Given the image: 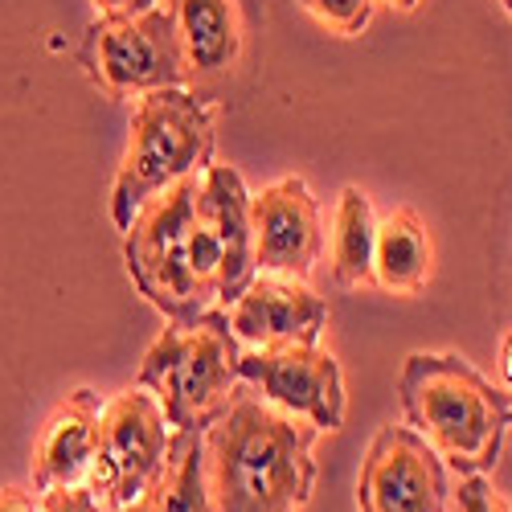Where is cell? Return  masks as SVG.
Masks as SVG:
<instances>
[{"label":"cell","instance_id":"cell-1","mask_svg":"<svg viewBox=\"0 0 512 512\" xmlns=\"http://www.w3.org/2000/svg\"><path fill=\"white\" fill-rule=\"evenodd\" d=\"M312 422L238 394L205 426L213 512H304L316 488Z\"/></svg>","mask_w":512,"mask_h":512},{"label":"cell","instance_id":"cell-2","mask_svg":"<svg viewBox=\"0 0 512 512\" xmlns=\"http://www.w3.org/2000/svg\"><path fill=\"white\" fill-rule=\"evenodd\" d=\"M201 173L148 197L123 230V263L136 291L168 324H201L218 308L222 246L197 201Z\"/></svg>","mask_w":512,"mask_h":512},{"label":"cell","instance_id":"cell-3","mask_svg":"<svg viewBox=\"0 0 512 512\" xmlns=\"http://www.w3.org/2000/svg\"><path fill=\"white\" fill-rule=\"evenodd\" d=\"M402 414L455 472H488L500 459L512 402L459 353H410L398 373Z\"/></svg>","mask_w":512,"mask_h":512},{"label":"cell","instance_id":"cell-4","mask_svg":"<svg viewBox=\"0 0 512 512\" xmlns=\"http://www.w3.org/2000/svg\"><path fill=\"white\" fill-rule=\"evenodd\" d=\"M127 152L111 185V222L127 230L136 209L193 173L213 164L218 119L193 87H164L136 99L127 123Z\"/></svg>","mask_w":512,"mask_h":512},{"label":"cell","instance_id":"cell-5","mask_svg":"<svg viewBox=\"0 0 512 512\" xmlns=\"http://www.w3.org/2000/svg\"><path fill=\"white\" fill-rule=\"evenodd\" d=\"M238 357L226 312L213 308L201 324L164 328L140 361L136 386H144L173 431H205L238 398Z\"/></svg>","mask_w":512,"mask_h":512},{"label":"cell","instance_id":"cell-6","mask_svg":"<svg viewBox=\"0 0 512 512\" xmlns=\"http://www.w3.org/2000/svg\"><path fill=\"white\" fill-rule=\"evenodd\" d=\"M82 62H87L95 87L111 99H140L164 87H189L173 5H156L136 17H99L87 29Z\"/></svg>","mask_w":512,"mask_h":512},{"label":"cell","instance_id":"cell-7","mask_svg":"<svg viewBox=\"0 0 512 512\" xmlns=\"http://www.w3.org/2000/svg\"><path fill=\"white\" fill-rule=\"evenodd\" d=\"M168 447H173V426H168L160 402L144 386H132L103 406L95 459L82 484L103 504L123 508L140 500L160 480Z\"/></svg>","mask_w":512,"mask_h":512},{"label":"cell","instance_id":"cell-8","mask_svg":"<svg viewBox=\"0 0 512 512\" xmlns=\"http://www.w3.org/2000/svg\"><path fill=\"white\" fill-rule=\"evenodd\" d=\"M447 504H451V480H447L443 455L414 426H381L357 476V508L361 512H447Z\"/></svg>","mask_w":512,"mask_h":512},{"label":"cell","instance_id":"cell-9","mask_svg":"<svg viewBox=\"0 0 512 512\" xmlns=\"http://www.w3.org/2000/svg\"><path fill=\"white\" fill-rule=\"evenodd\" d=\"M238 377L259 390L271 406L312 422L316 431H340L345 426V373L320 345L242 349Z\"/></svg>","mask_w":512,"mask_h":512},{"label":"cell","instance_id":"cell-10","mask_svg":"<svg viewBox=\"0 0 512 512\" xmlns=\"http://www.w3.org/2000/svg\"><path fill=\"white\" fill-rule=\"evenodd\" d=\"M226 324L242 349H283L316 345L324 336L332 308L308 279L259 271L234 304L222 308Z\"/></svg>","mask_w":512,"mask_h":512},{"label":"cell","instance_id":"cell-11","mask_svg":"<svg viewBox=\"0 0 512 512\" xmlns=\"http://www.w3.org/2000/svg\"><path fill=\"white\" fill-rule=\"evenodd\" d=\"M250 234L254 267L267 275L308 279L324 254L320 205L304 177H279L250 197Z\"/></svg>","mask_w":512,"mask_h":512},{"label":"cell","instance_id":"cell-12","mask_svg":"<svg viewBox=\"0 0 512 512\" xmlns=\"http://www.w3.org/2000/svg\"><path fill=\"white\" fill-rule=\"evenodd\" d=\"M173 21L185 54L189 87L226 78L246 50V0H173Z\"/></svg>","mask_w":512,"mask_h":512},{"label":"cell","instance_id":"cell-13","mask_svg":"<svg viewBox=\"0 0 512 512\" xmlns=\"http://www.w3.org/2000/svg\"><path fill=\"white\" fill-rule=\"evenodd\" d=\"M99 414L103 406L95 390H74L66 402L50 410L33 443V492L70 488L87 480L99 439Z\"/></svg>","mask_w":512,"mask_h":512},{"label":"cell","instance_id":"cell-14","mask_svg":"<svg viewBox=\"0 0 512 512\" xmlns=\"http://www.w3.org/2000/svg\"><path fill=\"white\" fill-rule=\"evenodd\" d=\"M197 201L205 209V218L213 222V234H218V246H222L218 304L226 308L259 275V267H254V234H250V193L238 177V168L209 164L201 173Z\"/></svg>","mask_w":512,"mask_h":512},{"label":"cell","instance_id":"cell-15","mask_svg":"<svg viewBox=\"0 0 512 512\" xmlns=\"http://www.w3.org/2000/svg\"><path fill=\"white\" fill-rule=\"evenodd\" d=\"M435 275V238L414 209H394L377 222L373 287L390 295H418Z\"/></svg>","mask_w":512,"mask_h":512},{"label":"cell","instance_id":"cell-16","mask_svg":"<svg viewBox=\"0 0 512 512\" xmlns=\"http://www.w3.org/2000/svg\"><path fill=\"white\" fill-rule=\"evenodd\" d=\"M377 213L361 185H345L332 213V275L340 287H373Z\"/></svg>","mask_w":512,"mask_h":512},{"label":"cell","instance_id":"cell-17","mask_svg":"<svg viewBox=\"0 0 512 512\" xmlns=\"http://www.w3.org/2000/svg\"><path fill=\"white\" fill-rule=\"evenodd\" d=\"M164 512H213L209 467H205V431H173L168 463L152 484Z\"/></svg>","mask_w":512,"mask_h":512},{"label":"cell","instance_id":"cell-18","mask_svg":"<svg viewBox=\"0 0 512 512\" xmlns=\"http://www.w3.org/2000/svg\"><path fill=\"white\" fill-rule=\"evenodd\" d=\"M377 0H300V9L336 37H357L373 21Z\"/></svg>","mask_w":512,"mask_h":512},{"label":"cell","instance_id":"cell-19","mask_svg":"<svg viewBox=\"0 0 512 512\" xmlns=\"http://www.w3.org/2000/svg\"><path fill=\"white\" fill-rule=\"evenodd\" d=\"M451 492L459 500V512H512V504L496 492V484L484 472H463Z\"/></svg>","mask_w":512,"mask_h":512},{"label":"cell","instance_id":"cell-20","mask_svg":"<svg viewBox=\"0 0 512 512\" xmlns=\"http://www.w3.org/2000/svg\"><path fill=\"white\" fill-rule=\"evenodd\" d=\"M41 512H103V500L87 484H70L41 492Z\"/></svg>","mask_w":512,"mask_h":512},{"label":"cell","instance_id":"cell-21","mask_svg":"<svg viewBox=\"0 0 512 512\" xmlns=\"http://www.w3.org/2000/svg\"><path fill=\"white\" fill-rule=\"evenodd\" d=\"M99 17H136V13H148L164 0H91Z\"/></svg>","mask_w":512,"mask_h":512},{"label":"cell","instance_id":"cell-22","mask_svg":"<svg viewBox=\"0 0 512 512\" xmlns=\"http://www.w3.org/2000/svg\"><path fill=\"white\" fill-rule=\"evenodd\" d=\"M0 512H41V496H33L29 488L5 484L0 488Z\"/></svg>","mask_w":512,"mask_h":512},{"label":"cell","instance_id":"cell-23","mask_svg":"<svg viewBox=\"0 0 512 512\" xmlns=\"http://www.w3.org/2000/svg\"><path fill=\"white\" fill-rule=\"evenodd\" d=\"M496 369H500V381L504 390L512 394V328L500 336V353H496Z\"/></svg>","mask_w":512,"mask_h":512},{"label":"cell","instance_id":"cell-24","mask_svg":"<svg viewBox=\"0 0 512 512\" xmlns=\"http://www.w3.org/2000/svg\"><path fill=\"white\" fill-rule=\"evenodd\" d=\"M115 512H164V508H160V500H156V492L148 488V492H144L140 500H132V504H123V508H115Z\"/></svg>","mask_w":512,"mask_h":512},{"label":"cell","instance_id":"cell-25","mask_svg":"<svg viewBox=\"0 0 512 512\" xmlns=\"http://www.w3.org/2000/svg\"><path fill=\"white\" fill-rule=\"evenodd\" d=\"M394 9H402V13H410V9H418V0H390Z\"/></svg>","mask_w":512,"mask_h":512},{"label":"cell","instance_id":"cell-26","mask_svg":"<svg viewBox=\"0 0 512 512\" xmlns=\"http://www.w3.org/2000/svg\"><path fill=\"white\" fill-rule=\"evenodd\" d=\"M500 5H504V13H512V0H500Z\"/></svg>","mask_w":512,"mask_h":512}]
</instances>
